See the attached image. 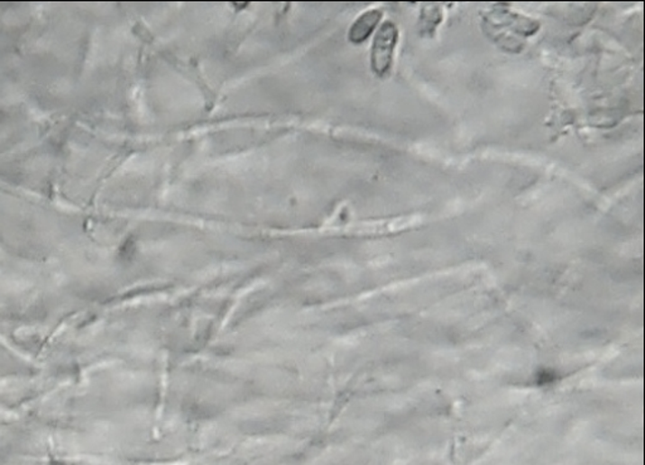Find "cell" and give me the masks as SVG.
Returning a JSON list of instances; mask_svg holds the SVG:
<instances>
[{"mask_svg":"<svg viewBox=\"0 0 645 465\" xmlns=\"http://www.w3.org/2000/svg\"><path fill=\"white\" fill-rule=\"evenodd\" d=\"M399 37V28L391 21L384 22L374 36L371 50V67L372 71L380 78L389 75L392 68Z\"/></svg>","mask_w":645,"mask_h":465,"instance_id":"1","label":"cell"},{"mask_svg":"<svg viewBox=\"0 0 645 465\" xmlns=\"http://www.w3.org/2000/svg\"><path fill=\"white\" fill-rule=\"evenodd\" d=\"M382 15L383 13L380 9H371V11L364 12L349 30V41L355 44L365 42L373 33V31L376 30L378 23L382 19Z\"/></svg>","mask_w":645,"mask_h":465,"instance_id":"2","label":"cell"}]
</instances>
